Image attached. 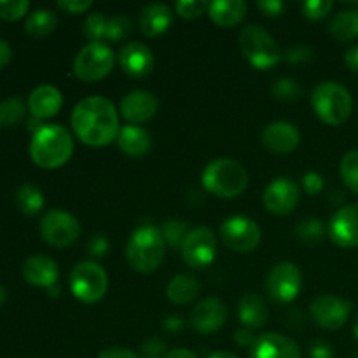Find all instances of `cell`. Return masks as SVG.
<instances>
[{
	"instance_id": "cell-31",
	"label": "cell",
	"mask_w": 358,
	"mask_h": 358,
	"mask_svg": "<svg viewBox=\"0 0 358 358\" xmlns=\"http://www.w3.org/2000/svg\"><path fill=\"white\" fill-rule=\"evenodd\" d=\"M24 117V101L21 96H9L0 103V126L13 128Z\"/></svg>"
},
{
	"instance_id": "cell-18",
	"label": "cell",
	"mask_w": 358,
	"mask_h": 358,
	"mask_svg": "<svg viewBox=\"0 0 358 358\" xmlns=\"http://www.w3.org/2000/svg\"><path fill=\"white\" fill-rule=\"evenodd\" d=\"M248 358H301V348L287 336L268 332L255 339Z\"/></svg>"
},
{
	"instance_id": "cell-42",
	"label": "cell",
	"mask_w": 358,
	"mask_h": 358,
	"mask_svg": "<svg viewBox=\"0 0 358 358\" xmlns=\"http://www.w3.org/2000/svg\"><path fill=\"white\" fill-rule=\"evenodd\" d=\"M143 358H166V346H164L163 341L159 339H149L142 345V350H140Z\"/></svg>"
},
{
	"instance_id": "cell-21",
	"label": "cell",
	"mask_w": 358,
	"mask_h": 358,
	"mask_svg": "<svg viewBox=\"0 0 358 358\" xmlns=\"http://www.w3.org/2000/svg\"><path fill=\"white\" fill-rule=\"evenodd\" d=\"M23 276L30 285L51 289L58 283V264L48 255H34L24 261Z\"/></svg>"
},
{
	"instance_id": "cell-28",
	"label": "cell",
	"mask_w": 358,
	"mask_h": 358,
	"mask_svg": "<svg viewBox=\"0 0 358 358\" xmlns=\"http://www.w3.org/2000/svg\"><path fill=\"white\" fill-rule=\"evenodd\" d=\"M329 30L334 35V38L341 42L353 41L358 37V9H345L339 10L332 17Z\"/></svg>"
},
{
	"instance_id": "cell-43",
	"label": "cell",
	"mask_w": 358,
	"mask_h": 358,
	"mask_svg": "<svg viewBox=\"0 0 358 358\" xmlns=\"http://www.w3.org/2000/svg\"><path fill=\"white\" fill-rule=\"evenodd\" d=\"M108 250V240L105 234H93L87 241V254L91 257H103Z\"/></svg>"
},
{
	"instance_id": "cell-50",
	"label": "cell",
	"mask_w": 358,
	"mask_h": 358,
	"mask_svg": "<svg viewBox=\"0 0 358 358\" xmlns=\"http://www.w3.org/2000/svg\"><path fill=\"white\" fill-rule=\"evenodd\" d=\"M345 63L352 72L358 73V45H353L345 52Z\"/></svg>"
},
{
	"instance_id": "cell-29",
	"label": "cell",
	"mask_w": 358,
	"mask_h": 358,
	"mask_svg": "<svg viewBox=\"0 0 358 358\" xmlns=\"http://www.w3.org/2000/svg\"><path fill=\"white\" fill-rule=\"evenodd\" d=\"M58 24V17L51 9H37L24 21V31L31 37H45L52 34Z\"/></svg>"
},
{
	"instance_id": "cell-25",
	"label": "cell",
	"mask_w": 358,
	"mask_h": 358,
	"mask_svg": "<svg viewBox=\"0 0 358 358\" xmlns=\"http://www.w3.org/2000/svg\"><path fill=\"white\" fill-rule=\"evenodd\" d=\"M238 315H240V320L245 325V329H261L268 322L269 311L264 299L259 294L250 292L245 294L240 299Z\"/></svg>"
},
{
	"instance_id": "cell-26",
	"label": "cell",
	"mask_w": 358,
	"mask_h": 358,
	"mask_svg": "<svg viewBox=\"0 0 358 358\" xmlns=\"http://www.w3.org/2000/svg\"><path fill=\"white\" fill-rule=\"evenodd\" d=\"M210 17L215 24L231 28L241 23L247 14V3L243 0H215L210 3Z\"/></svg>"
},
{
	"instance_id": "cell-12",
	"label": "cell",
	"mask_w": 358,
	"mask_h": 358,
	"mask_svg": "<svg viewBox=\"0 0 358 358\" xmlns=\"http://www.w3.org/2000/svg\"><path fill=\"white\" fill-rule=\"evenodd\" d=\"M303 275L294 262L283 261L273 266L266 278V290L269 297L278 303H292L301 292Z\"/></svg>"
},
{
	"instance_id": "cell-5",
	"label": "cell",
	"mask_w": 358,
	"mask_h": 358,
	"mask_svg": "<svg viewBox=\"0 0 358 358\" xmlns=\"http://www.w3.org/2000/svg\"><path fill=\"white\" fill-rule=\"evenodd\" d=\"M311 105L320 121L329 126H341L348 121L353 110L350 91L334 80L320 83L311 93Z\"/></svg>"
},
{
	"instance_id": "cell-15",
	"label": "cell",
	"mask_w": 358,
	"mask_h": 358,
	"mask_svg": "<svg viewBox=\"0 0 358 358\" xmlns=\"http://www.w3.org/2000/svg\"><path fill=\"white\" fill-rule=\"evenodd\" d=\"M329 236L339 247H358V203L343 206L334 213L329 224Z\"/></svg>"
},
{
	"instance_id": "cell-54",
	"label": "cell",
	"mask_w": 358,
	"mask_h": 358,
	"mask_svg": "<svg viewBox=\"0 0 358 358\" xmlns=\"http://www.w3.org/2000/svg\"><path fill=\"white\" fill-rule=\"evenodd\" d=\"M6 301H7V290H6V287L0 283V308L3 306V303H6Z\"/></svg>"
},
{
	"instance_id": "cell-37",
	"label": "cell",
	"mask_w": 358,
	"mask_h": 358,
	"mask_svg": "<svg viewBox=\"0 0 358 358\" xmlns=\"http://www.w3.org/2000/svg\"><path fill=\"white\" fill-rule=\"evenodd\" d=\"M133 31V23L124 14L112 16L107 23V31H105V41H121L128 37Z\"/></svg>"
},
{
	"instance_id": "cell-40",
	"label": "cell",
	"mask_w": 358,
	"mask_h": 358,
	"mask_svg": "<svg viewBox=\"0 0 358 358\" xmlns=\"http://www.w3.org/2000/svg\"><path fill=\"white\" fill-rule=\"evenodd\" d=\"M334 3L331 0H308L303 3V14L310 20H322L331 13Z\"/></svg>"
},
{
	"instance_id": "cell-4",
	"label": "cell",
	"mask_w": 358,
	"mask_h": 358,
	"mask_svg": "<svg viewBox=\"0 0 358 358\" xmlns=\"http://www.w3.org/2000/svg\"><path fill=\"white\" fill-rule=\"evenodd\" d=\"M201 184L210 194L231 199L243 194L248 187V173L234 159H215L203 170Z\"/></svg>"
},
{
	"instance_id": "cell-10",
	"label": "cell",
	"mask_w": 358,
	"mask_h": 358,
	"mask_svg": "<svg viewBox=\"0 0 358 358\" xmlns=\"http://www.w3.org/2000/svg\"><path fill=\"white\" fill-rule=\"evenodd\" d=\"M41 236L51 247H69L76 243L80 234L79 220L63 210H51L41 220Z\"/></svg>"
},
{
	"instance_id": "cell-9",
	"label": "cell",
	"mask_w": 358,
	"mask_h": 358,
	"mask_svg": "<svg viewBox=\"0 0 358 358\" xmlns=\"http://www.w3.org/2000/svg\"><path fill=\"white\" fill-rule=\"evenodd\" d=\"M261 227L255 220L243 215L229 217L220 226V240L227 248L240 254L252 252L261 243Z\"/></svg>"
},
{
	"instance_id": "cell-34",
	"label": "cell",
	"mask_w": 358,
	"mask_h": 358,
	"mask_svg": "<svg viewBox=\"0 0 358 358\" xmlns=\"http://www.w3.org/2000/svg\"><path fill=\"white\" fill-rule=\"evenodd\" d=\"M339 171H341V178L346 187L358 194V149L350 150L343 156Z\"/></svg>"
},
{
	"instance_id": "cell-13",
	"label": "cell",
	"mask_w": 358,
	"mask_h": 358,
	"mask_svg": "<svg viewBox=\"0 0 358 358\" xmlns=\"http://www.w3.org/2000/svg\"><path fill=\"white\" fill-rule=\"evenodd\" d=\"M353 304L336 296H320L311 303L310 313L315 324L325 331H338L348 320Z\"/></svg>"
},
{
	"instance_id": "cell-47",
	"label": "cell",
	"mask_w": 358,
	"mask_h": 358,
	"mask_svg": "<svg viewBox=\"0 0 358 358\" xmlns=\"http://www.w3.org/2000/svg\"><path fill=\"white\" fill-rule=\"evenodd\" d=\"M311 358H334V350L327 341H315L310 348Z\"/></svg>"
},
{
	"instance_id": "cell-52",
	"label": "cell",
	"mask_w": 358,
	"mask_h": 358,
	"mask_svg": "<svg viewBox=\"0 0 358 358\" xmlns=\"http://www.w3.org/2000/svg\"><path fill=\"white\" fill-rule=\"evenodd\" d=\"M164 327L171 332H177V331H180V329H184V320H182L180 317H175V315H171V317H168L166 320H164Z\"/></svg>"
},
{
	"instance_id": "cell-17",
	"label": "cell",
	"mask_w": 358,
	"mask_h": 358,
	"mask_svg": "<svg viewBox=\"0 0 358 358\" xmlns=\"http://www.w3.org/2000/svg\"><path fill=\"white\" fill-rule=\"evenodd\" d=\"M227 318V308L217 297H208L196 304L191 315V324L199 334H213L219 331Z\"/></svg>"
},
{
	"instance_id": "cell-53",
	"label": "cell",
	"mask_w": 358,
	"mask_h": 358,
	"mask_svg": "<svg viewBox=\"0 0 358 358\" xmlns=\"http://www.w3.org/2000/svg\"><path fill=\"white\" fill-rule=\"evenodd\" d=\"M166 358H198V357H196L191 350L177 348V350H171V352H168Z\"/></svg>"
},
{
	"instance_id": "cell-49",
	"label": "cell",
	"mask_w": 358,
	"mask_h": 358,
	"mask_svg": "<svg viewBox=\"0 0 358 358\" xmlns=\"http://www.w3.org/2000/svg\"><path fill=\"white\" fill-rule=\"evenodd\" d=\"M255 339L257 338H254L250 329H240V331H236V334H234V341L240 346H243V348H252Z\"/></svg>"
},
{
	"instance_id": "cell-55",
	"label": "cell",
	"mask_w": 358,
	"mask_h": 358,
	"mask_svg": "<svg viewBox=\"0 0 358 358\" xmlns=\"http://www.w3.org/2000/svg\"><path fill=\"white\" fill-rule=\"evenodd\" d=\"M208 358H236L233 353H227V352H217L213 355H210Z\"/></svg>"
},
{
	"instance_id": "cell-44",
	"label": "cell",
	"mask_w": 358,
	"mask_h": 358,
	"mask_svg": "<svg viewBox=\"0 0 358 358\" xmlns=\"http://www.w3.org/2000/svg\"><path fill=\"white\" fill-rule=\"evenodd\" d=\"M303 187L308 194H317L324 189V177L317 171H308L306 175L303 177Z\"/></svg>"
},
{
	"instance_id": "cell-2",
	"label": "cell",
	"mask_w": 358,
	"mask_h": 358,
	"mask_svg": "<svg viewBox=\"0 0 358 358\" xmlns=\"http://www.w3.org/2000/svg\"><path fill=\"white\" fill-rule=\"evenodd\" d=\"M73 140L59 124H42L30 142V156L37 166L56 170L72 157Z\"/></svg>"
},
{
	"instance_id": "cell-39",
	"label": "cell",
	"mask_w": 358,
	"mask_h": 358,
	"mask_svg": "<svg viewBox=\"0 0 358 358\" xmlns=\"http://www.w3.org/2000/svg\"><path fill=\"white\" fill-rule=\"evenodd\" d=\"M30 9L28 0H0V17L9 21H16L27 14Z\"/></svg>"
},
{
	"instance_id": "cell-36",
	"label": "cell",
	"mask_w": 358,
	"mask_h": 358,
	"mask_svg": "<svg viewBox=\"0 0 358 358\" xmlns=\"http://www.w3.org/2000/svg\"><path fill=\"white\" fill-rule=\"evenodd\" d=\"M108 20L103 16V13H93L84 21L83 31L90 42H103L105 31H107Z\"/></svg>"
},
{
	"instance_id": "cell-41",
	"label": "cell",
	"mask_w": 358,
	"mask_h": 358,
	"mask_svg": "<svg viewBox=\"0 0 358 358\" xmlns=\"http://www.w3.org/2000/svg\"><path fill=\"white\" fill-rule=\"evenodd\" d=\"M289 63H308L315 58V51L308 45H296L283 55Z\"/></svg>"
},
{
	"instance_id": "cell-6",
	"label": "cell",
	"mask_w": 358,
	"mask_h": 358,
	"mask_svg": "<svg viewBox=\"0 0 358 358\" xmlns=\"http://www.w3.org/2000/svg\"><path fill=\"white\" fill-rule=\"evenodd\" d=\"M240 48L247 62L255 69H271L282 59L278 42L259 24H248L241 30Z\"/></svg>"
},
{
	"instance_id": "cell-8",
	"label": "cell",
	"mask_w": 358,
	"mask_h": 358,
	"mask_svg": "<svg viewBox=\"0 0 358 358\" xmlns=\"http://www.w3.org/2000/svg\"><path fill=\"white\" fill-rule=\"evenodd\" d=\"M114 69V51L105 42H90L77 52L73 59V73L84 83H94Z\"/></svg>"
},
{
	"instance_id": "cell-14",
	"label": "cell",
	"mask_w": 358,
	"mask_h": 358,
	"mask_svg": "<svg viewBox=\"0 0 358 358\" xmlns=\"http://www.w3.org/2000/svg\"><path fill=\"white\" fill-rule=\"evenodd\" d=\"M301 199V191L292 178L280 177L275 178L271 184L266 187L262 203L266 210L275 215H287L292 210H296L297 203Z\"/></svg>"
},
{
	"instance_id": "cell-57",
	"label": "cell",
	"mask_w": 358,
	"mask_h": 358,
	"mask_svg": "<svg viewBox=\"0 0 358 358\" xmlns=\"http://www.w3.org/2000/svg\"><path fill=\"white\" fill-rule=\"evenodd\" d=\"M353 358H358V353H355V357H353Z\"/></svg>"
},
{
	"instance_id": "cell-32",
	"label": "cell",
	"mask_w": 358,
	"mask_h": 358,
	"mask_svg": "<svg viewBox=\"0 0 358 358\" xmlns=\"http://www.w3.org/2000/svg\"><path fill=\"white\" fill-rule=\"evenodd\" d=\"M325 226L320 219H304L297 224L296 236L301 243L315 245L324 240Z\"/></svg>"
},
{
	"instance_id": "cell-27",
	"label": "cell",
	"mask_w": 358,
	"mask_h": 358,
	"mask_svg": "<svg viewBox=\"0 0 358 358\" xmlns=\"http://www.w3.org/2000/svg\"><path fill=\"white\" fill-rule=\"evenodd\" d=\"M199 282L192 275H177L166 287V296L175 304H189L199 296Z\"/></svg>"
},
{
	"instance_id": "cell-23",
	"label": "cell",
	"mask_w": 358,
	"mask_h": 358,
	"mask_svg": "<svg viewBox=\"0 0 358 358\" xmlns=\"http://www.w3.org/2000/svg\"><path fill=\"white\" fill-rule=\"evenodd\" d=\"M173 23V13L166 3H149L138 14L140 31L147 37H157L170 30Z\"/></svg>"
},
{
	"instance_id": "cell-7",
	"label": "cell",
	"mask_w": 358,
	"mask_h": 358,
	"mask_svg": "<svg viewBox=\"0 0 358 358\" xmlns=\"http://www.w3.org/2000/svg\"><path fill=\"white\" fill-rule=\"evenodd\" d=\"M108 289V276L96 262H79L70 273V292L80 303L93 304L103 299Z\"/></svg>"
},
{
	"instance_id": "cell-16",
	"label": "cell",
	"mask_w": 358,
	"mask_h": 358,
	"mask_svg": "<svg viewBox=\"0 0 358 358\" xmlns=\"http://www.w3.org/2000/svg\"><path fill=\"white\" fill-rule=\"evenodd\" d=\"M157 108H159V101H157L156 94L138 90L131 91L122 98L119 112L129 124L138 126L150 121L157 114Z\"/></svg>"
},
{
	"instance_id": "cell-3",
	"label": "cell",
	"mask_w": 358,
	"mask_h": 358,
	"mask_svg": "<svg viewBox=\"0 0 358 358\" xmlns=\"http://www.w3.org/2000/svg\"><path fill=\"white\" fill-rule=\"evenodd\" d=\"M126 261L138 273H152L163 264L166 241L156 226H142L133 231L126 243Z\"/></svg>"
},
{
	"instance_id": "cell-35",
	"label": "cell",
	"mask_w": 358,
	"mask_h": 358,
	"mask_svg": "<svg viewBox=\"0 0 358 358\" xmlns=\"http://www.w3.org/2000/svg\"><path fill=\"white\" fill-rule=\"evenodd\" d=\"M161 233H163L164 241H166L171 248H180L182 243H184L185 236L189 234L187 222H184V220H178V219L166 220V222L163 224V229H161Z\"/></svg>"
},
{
	"instance_id": "cell-48",
	"label": "cell",
	"mask_w": 358,
	"mask_h": 358,
	"mask_svg": "<svg viewBox=\"0 0 358 358\" xmlns=\"http://www.w3.org/2000/svg\"><path fill=\"white\" fill-rule=\"evenodd\" d=\"M98 358H138V355L128 348H107L98 355Z\"/></svg>"
},
{
	"instance_id": "cell-51",
	"label": "cell",
	"mask_w": 358,
	"mask_h": 358,
	"mask_svg": "<svg viewBox=\"0 0 358 358\" xmlns=\"http://www.w3.org/2000/svg\"><path fill=\"white\" fill-rule=\"evenodd\" d=\"M10 56H13V49H10L9 42L0 38V70L10 62Z\"/></svg>"
},
{
	"instance_id": "cell-30",
	"label": "cell",
	"mask_w": 358,
	"mask_h": 358,
	"mask_svg": "<svg viewBox=\"0 0 358 358\" xmlns=\"http://www.w3.org/2000/svg\"><path fill=\"white\" fill-rule=\"evenodd\" d=\"M16 205L24 215H37L44 208V194L35 185L24 184L16 191Z\"/></svg>"
},
{
	"instance_id": "cell-19",
	"label": "cell",
	"mask_w": 358,
	"mask_h": 358,
	"mask_svg": "<svg viewBox=\"0 0 358 358\" xmlns=\"http://www.w3.org/2000/svg\"><path fill=\"white\" fill-rule=\"evenodd\" d=\"M301 142L299 129L287 121H275L262 131V143L273 154H289Z\"/></svg>"
},
{
	"instance_id": "cell-24",
	"label": "cell",
	"mask_w": 358,
	"mask_h": 358,
	"mask_svg": "<svg viewBox=\"0 0 358 358\" xmlns=\"http://www.w3.org/2000/svg\"><path fill=\"white\" fill-rule=\"evenodd\" d=\"M119 149L124 154L131 157H142L152 147V138H150L149 131L142 128V126L128 124L122 126L121 131L117 135Z\"/></svg>"
},
{
	"instance_id": "cell-38",
	"label": "cell",
	"mask_w": 358,
	"mask_h": 358,
	"mask_svg": "<svg viewBox=\"0 0 358 358\" xmlns=\"http://www.w3.org/2000/svg\"><path fill=\"white\" fill-rule=\"evenodd\" d=\"M175 9L185 20H194L210 9V3L206 0H178L175 3Z\"/></svg>"
},
{
	"instance_id": "cell-11",
	"label": "cell",
	"mask_w": 358,
	"mask_h": 358,
	"mask_svg": "<svg viewBox=\"0 0 358 358\" xmlns=\"http://www.w3.org/2000/svg\"><path fill=\"white\" fill-rule=\"evenodd\" d=\"M182 259L189 268L201 269L213 262L217 255V238L210 227H196L189 231L180 247Z\"/></svg>"
},
{
	"instance_id": "cell-33",
	"label": "cell",
	"mask_w": 358,
	"mask_h": 358,
	"mask_svg": "<svg viewBox=\"0 0 358 358\" xmlns=\"http://www.w3.org/2000/svg\"><path fill=\"white\" fill-rule=\"evenodd\" d=\"M271 93L276 100L285 101V103H292V101H297L301 96H303V87L299 86V83L290 77H280L273 83Z\"/></svg>"
},
{
	"instance_id": "cell-1",
	"label": "cell",
	"mask_w": 358,
	"mask_h": 358,
	"mask_svg": "<svg viewBox=\"0 0 358 358\" xmlns=\"http://www.w3.org/2000/svg\"><path fill=\"white\" fill-rule=\"evenodd\" d=\"M72 129L77 138L91 147H103L117 140L119 114L114 103L105 96H87L72 110Z\"/></svg>"
},
{
	"instance_id": "cell-46",
	"label": "cell",
	"mask_w": 358,
	"mask_h": 358,
	"mask_svg": "<svg viewBox=\"0 0 358 358\" xmlns=\"http://www.w3.org/2000/svg\"><path fill=\"white\" fill-rule=\"evenodd\" d=\"M257 6L259 9L264 14H268V16H280V14H283V10H285V3H283L282 0H261Z\"/></svg>"
},
{
	"instance_id": "cell-45",
	"label": "cell",
	"mask_w": 358,
	"mask_h": 358,
	"mask_svg": "<svg viewBox=\"0 0 358 358\" xmlns=\"http://www.w3.org/2000/svg\"><path fill=\"white\" fill-rule=\"evenodd\" d=\"M93 6L91 0H59L58 7L62 10L69 14H80V13H86L90 7Z\"/></svg>"
},
{
	"instance_id": "cell-56",
	"label": "cell",
	"mask_w": 358,
	"mask_h": 358,
	"mask_svg": "<svg viewBox=\"0 0 358 358\" xmlns=\"http://www.w3.org/2000/svg\"><path fill=\"white\" fill-rule=\"evenodd\" d=\"M353 334H355V338L358 339V317L355 318V324H353Z\"/></svg>"
},
{
	"instance_id": "cell-22",
	"label": "cell",
	"mask_w": 358,
	"mask_h": 358,
	"mask_svg": "<svg viewBox=\"0 0 358 358\" xmlns=\"http://www.w3.org/2000/svg\"><path fill=\"white\" fill-rule=\"evenodd\" d=\"M63 105V96L58 87L51 84H42L35 87L28 96V108L35 119L52 117L59 112Z\"/></svg>"
},
{
	"instance_id": "cell-20",
	"label": "cell",
	"mask_w": 358,
	"mask_h": 358,
	"mask_svg": "<svg viewBox=\"0 0 358 358\" xmlns=\"http://www.w3.org/2000/svg\"><path fill=\"white\" fill-rule=\"evenodd\" d=\"M117 59L121 69L131 77H147L154 69L152 51L142 42H128L121 48Z\"/></svg>"
}]
</instances>
